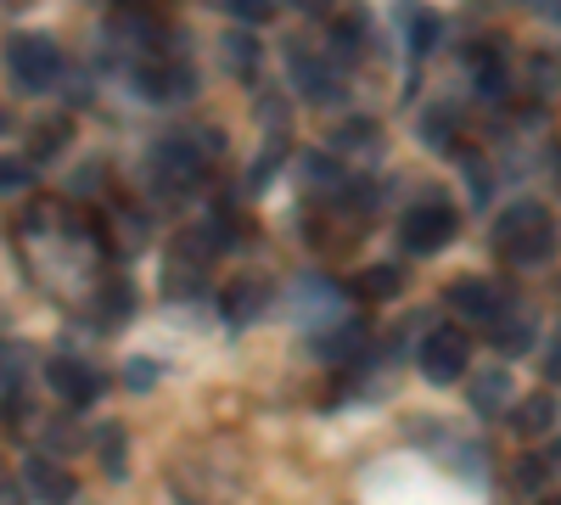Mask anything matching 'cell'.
Listing matches in <instances>:
<instances>
[{"instance_id":"obj_14","label":"cell","mask_w":561,"mask_h":505,"mask_svg":"<svg viewBox=\"0 0 561 505\" xmlns=\"http://www.w3.org/2000/svg\"><path fill=\"white\" fill-rule=\"evenodd\" d=\"M219 51H225V68L230 73H253L259 68V39L253 34H225Z\"/></svg>"},{"instance_id":"obj_16","label":"cell","mask_w":561,"mask_h":505,"mask_svg":"<svg viewBox=\"0 0 561 505\" xmlns=\"http://www.w3.org/2000/svg\"><path fill=\"white\" fill-rule=\"evenodd\" d=\"M421 141L449 147V141H455V113H449V107H433L427 118H421Z\"/></svg>"},{"instance_id":"obj_13","label":"cell","mask_w":561,"mask_h":505,"mask_svg":"<svg viewBox=\"0 0 561 505\" xmlns=\"http://www.w3.org/2000/svg\"><path fill=\"white\" fill-rule=\"evenodd\" d=\"M399 287H404V275H399L393 264H377V269H365L359 282H354V292H359V298H370V303H377V298H393Z\"/></svg>"},{"instance_id":"obj_7","label":"cell","mask_w":561,"mask_h":505,"mask_svg":"<svg viewBox=\"0 0 561 505\" xmlns=\"http://www.w3.org/2000/svg\"><path fill=\"white\" fill-rule=\"evenodd\" d=\"M192 68H185V62H158V68H147V73H140V90H147V96L152 102H185V96H192Z\"/></svg>"},{"instance_id":"obj_18","label":"cell","mask_w":561,"mask_h":505,"mask_svg":"<svg viewBox=\"0 0 561 505\" xmlns=\"http://www.w3.org/2000/svg\"><path fill=\"white\" fill-rule=\"evenodd\" d=\"M62 135H68L62 118H57V124H39V129H34V158H57V152H62Z\"/></svg>"},{"instance_id":"obj_19","label":"cell","mask_w":561,"mask_h":505,"mask_svg":"<svg viewBox=\"0 0 561 505\" xmlns=\"http://www.w3.org/2000/svg\"><path fill=\"white\" fill-rule=\"evenodd\" d=\"M472 399H478V410H500V399H505V371H489V377L472 388Z\"/></svg>"},{"instance_id":"obj_27","label":"cell","mask_w":561,"mask_h":505,"mask_svg":"<svg viewBox=\"0 0 561 505\" xmlns=\"http://www.w3.org/2000/svg\"><path fill=\"white\" fill-rule=\"evenodd\" d=\"M545 371H550V382H561V337L550 343V365H545Z\"/></svg>"},{"instance_id":"obj_26","label":"cell","mask_w":561,"mask_h":505,"mask_svg":"<svg viewBox=\"0 0 561 505\" xmlns=\"http://www.w3.org/2000/svg\"><path fill=\"white\" fill-rule=\"evenodd\" d=\"M539 467H545V472H561V438L545 449V461H539Z\"/></svg>"},{"instance_id":"obj_3","label":"cell","mask_w":561,"mask_h":505,"mask_svg":"<svg viewBox=\"0 0 561 505\" xmlns=\"http://www.w3.org/2000/svg\"><path fill=\"white\" fill-rule=\"evenodd\" d=\"M455 208L449 203H415L404 219H399V242L410 248V253H421V259H427V253H444L449 242H455Z\"/></svg>"},{"instance_id":"obj_15","label":"cell","mask_w":561,"mask_h":505,"mask_svg":"<svg viewBox=\"0 0 561 505\" xmlns=\"http://www.w3.org/2000/svg\"><path fill=\"white\" fill-rule=\"evenodd\" d=\"M359 348H365V326H343V332H332V337H320V354L337 359V365H348Z\"/></svg>"},{"instance_id":"obj_11","label":"cell","mask_w":561,"mask_h":505,"mask_svg":"<svg viewBox=\"0 0 561 505\" xmlns=\"http://www.w3.org/2000/svg\"><path fill=\"white\" fill-rule=\"evenodd\" d=\"M489 326H494V348L500 354H523L528 343H534V326H528V314H500V320H489Z\"/></svg>"},{"instance_id":"obj_20","label":"cell","mask_w":561,"mask_h":505,"mask_svg":"<svg viewBox=\"0 0 561 505\" xmlns=\"http://www.w3.org/2000/svg\"><path fill=\"white\" fill-rule=\"evenodd\" d=\"M102 467H107L113 478H124V433H118V427L102 433Z\"/></svg>"},{"instance_id":"obj_1","label":"cell","mask_w":561,"mask_h":505,"mask_svg":"<svg viewBox=\"0 0 561 505\" xmlns=\"http://www.w3.org/2000/svg\"><path fill=\"white\" fill-rule=\"evenodd\" d=\"M494 248H500L505 264H545V259L556 253V219H550V208L517 203V208L500 219Z\"/></svg>"},{"instance_id":"obj_25","label":"cell","mask_w":561,"mask_h":505,"mask_svg":"<svg viewBox=\"0 0 561 505\" xmlns=\"http://www.w3.org/2000/svg\"><path fill=\"white\" fill-rule=\"evenodd\" d=\"M102 309H107V314H124V309H129V287H124V282L107 287V292H102Z\"/></svg>"},{"instance_id":"obj_4","label":"cell","mask_w":561,"mask_h":505,"mask_svg":"<svg viewBox=\"0 0 561 505\" xmlns=\"http://www.w3.org/2000/svg\"><path fill=\"white\" fill-rule=\"evenodd\" d=\"M466 365H472V348H466V337H460L455 326L427 332V343H421V377L438 382V388H449V382L466 377Z\"/></svg>"},{"instance_id":"obj_24","label":"cell","mask_w":561,"mask_h":505,"mask_svg":"<svg viewBox=\"0 0 561 505\" xmlns=\"http://www.w3.org/2000/svg\"><path fill=\"white\" fill-rule=\"evenodd\" d=\"M152 377H158L152 359H129V388H152Z\"/></svg>"},{"instance_id":"obj_9","label":"cell","mask_w":561,"mask_h":505,"mask_svg":"<svg viewBox=\"0 0 561 505\" xmlns=\"http://www.w3.org/2000/svg\"><path fill=\"white\" fill-rule=\"evenodd\" d=\"M511 427H517V438H539L556 427V399L550 393H528L523 404H511Z\"/></svg>"},{"instance_id":"obj_21","label":"cell","mask_w":561,"mask_h":505,"mask_svg":"<svg viewBox=\"0 0 561 505\" xmlns=\"http://www.w3.org/2000/svg\"><path fill=\"white\" fill-rule=\"evenodd\" d=\"M28 186V163L23 158H0V192H23Z\"/></svg>"},{"instance_id":"obj_5","label":"cell","mask_w":561,"mask_h":505,"mask_svg":"<svg viewBox=\"0 0 561 505\" xmlns=\"http://www.w3.org/2000/svg\"><path fill=\"white\" fill-rule=\"evenodd\" d=\"M449 309H460L466 320H500L511 309V292L500 282H483V275H472V282H455L449 287Z\"/></svg>"},{"instance_id":"obj_2","label":"cell","mask_w":561,"mask_h":505,"mask_svg":"<svg viewBox=\"0 0 561 505\" xmlns=\"http://www.w3.org/2000/svg\"><path fill=\"white\" fill-rule=\"evenodd\" d=\"M7 68H12V79L23 90H51L62 79V51L45 34H18L7 45Z\"/></svg>"},{"instance_id":"obj_10","label":"cell","mask_w":561,"mask_h":505,"mask_svg":"<svg viewBox=\"0 0 561 505\" xmlns=\"http://www.w3.org/2000/svg\"><path fill=\"white\" fill-rule=\"evenodd\" d=\"M287 62H293V79H298V90H304L309 102H332V73H325V68L304 51V45H298V51H293Z\"/></svg>"},{"instance_id":"obj_8","label":"cell","mask_w":561,"mask_h":505,"mask_svg":"<svg viewBox=\"0 0 561 505\" xmlns=\"http://www.w3.org/2000/svg\"><path fill=\"white\" fill-rule=\"evenodd\" d=\"M466 68H472L478 90H483V102H505V90H511V73H505V57H500V45H478L472 57H466Z\"/></svg>"},{"instance_id":"obj_17","label":"cell","mask_w":561,"mask_h":505,"mask_svg":"<svg viewBox=\"0 0 561 505\" xmlns=\"http://www.w3.org/2000/svg\"><path fill=\"white\" fill-rule=\"evenodd\" d=\"M433 39H438V23L427 12H410V45H415V57H427Z\"/></svg>"},{"instance_id":"obj_23","label":"cell","mask_w":561,"mask_h":505,"mask_svg":"<svg viewBox=\"0 0 561 505\" xmlns=\"http://www.w3.org/2000/svg\"><path fill=\"white\" fill-rule=\"evenodd\" d=\"M225 7H230V18H242V23H264L275 12L270 0H225Z\"/></svg>"},{"instance_id":"obj_12","label":"cell","mask_w":561,"mask_h":505,"mask_svg":"<svg viewBox=\"0 0 561 505\" xmlns=\"http://www.w3.org/2000/svg\"><path fill=\"white\" fill-rule=\"evenodd\" d=\"M264 298H270V287H264V282H242V287H230V298H225V314L237 320V326H248V320L264 309Z\"/></svg>"},{"instance_id":"obj_6","label":"cell","mask_w":561,"mask_h":505,"mask_svg":"<svg viewBox=\"0 0 561 505\" xmlns=\"http://www.w3.org/2000/svg\"><path fill=\"white\" fill-rule=\"evenodd\" d=\"M51 388H57L68 404H96L102 371H90L84 359H57V365H51Z\"/></svg>"},{"instance_id":"obj_22","label":"cell","mask_w":561,"mask_h":505,"mask_svg":"<svg viewBox=\"0 0 561 505\" xmlns=\"http://www.w3.org/2000/svg\"><path fill=\"white\" fill-rule=\"evenodd\" d=\"M34 483H39L45 494H73V478H68V472H51L45 461H34Z\"/></svg>"}]
</instances>
